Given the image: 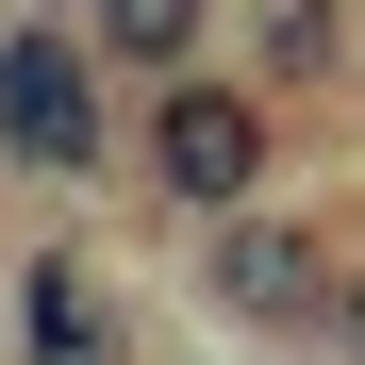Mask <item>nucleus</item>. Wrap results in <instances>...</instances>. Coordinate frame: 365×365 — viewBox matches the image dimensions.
I'll return each mask as SVG.
<instances>
[{
	"instance_id": "obj_1",
	"label": "nucleus",
	"mask_w": 365,
	"mask_h": 365,
	"mask_svg": "<svg viewBox=\"0 0 365 365\" xmlns=\"http://www.w3.org/2000/svg\"><path fill=\"white\" fill-rule=\"evenodd\" d=\"M133 166H150V200L166 216H232V200H266V166H282V100L250 67H166L150 116H133Z\"/></svg>"
},
{
	"instance_id": "obj_2",
	"label": "nucleus",
	"mask_w": 365,
	"mask_h": 365,
	"mask_svg": "<svg viewBox=\"0 0 365 365\" xmlns=\"http://www.w3.org/2000/svg\"><path fill=\"white\" fill-rule=\"evenodd\" d=\"M100 83H116L100 34L17 17V34H0V166H17V182H100L116 166V100Z\"/></svg>"
},
{
	"instance_id": "obj_3",
	"label": "nucleus",
	"mask_w": 365,
	"mask_h": 365,
	"mask_svg": "<svg viewBox=\"0 0 365 365\" xmlns=\"http://www.w3.org/2000/svg\"><path fill=\"white\" fill-rule=\"evenodd\" d=\"M332 216H282V200H232V216H200V299L232 332H316V299H332Z\"/></svg>"
},
{
	"instance_id": "obj_4",
	"label": "nucleus",
	"mask_w": 365,
	"mask_h": 365,
	"mask_svg": "<svg viewBox=\"0 0 365 365\" xmlns=\"http://www.w3.org/2000/svg\"><path fill=\"white\" fill-rule=\"evenodd\" d=\"M0 332H17V365H133V316H116V282L83 250H17Z\"/></svg>"
},
{
	"instance_id": "obj_5",
	"label": "nucleus",
	"mask_w": 365,
	"mask_h": 365,
	"mask_svg": "<svg viewBox=\"0 0 365 365\" xmlns=\"http://www.w3.org/2000/svg\"><path fill=\"white\" fill-rule=\"evenodd\" d=\"M250 83H266V100L349 83V0H250Z\"/></svg>"
},
{
	"instance_id": "obj_6",
	"label": "nucleus",
	"mask_w": 365,
	"mask_h": 365,
	"mask_svg": "<svg viewBox=\"0 0 365 365\" xmlns=\"http://www.w3.org/2000/svg\"><path fill=\"white\" fill-rule=\"evenodd\" d=\"M83 34H100L116 83H166V67H200V50H216V0H83Z\"/></svg>"
},
{
	"instance_id": "obj_7",
	"label": "nucleus",
	"mask_w": 365,
	"mask_h": 365,
	"mask_svg": "<svg viewBox=\"0 0 365 365\" xmlns=\"http://www.w3.org/2000/svg\"><path fill=\"white\" fill-rule=\"evenodd\" d=\"M316 349H332V365H365V266H332V299H316Z\"/></svg>"
}]
</instances>
